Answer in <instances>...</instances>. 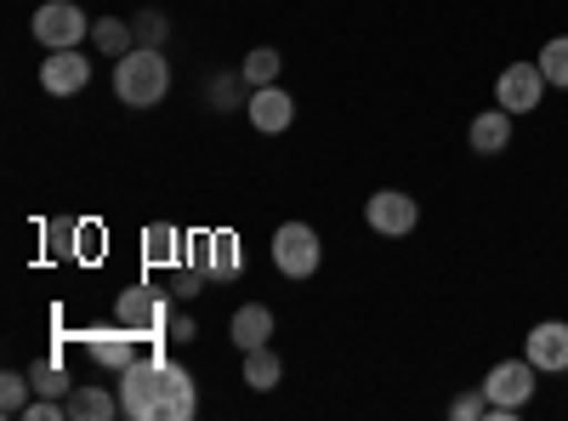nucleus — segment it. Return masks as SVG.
Wrapping results in <instances>:
<instances>
[{
    "mask_svg": "<svg viewBox=\"0 0 568 421\" xmlns=\"http://www.w3.org/2000/svg\"><path fill=\"white\" fill-rule=\"evenodd\" d=\"M114 98L125 109H160L171 98V58L160 46H131L125 58H114Z\"/></svg>",
    "mask_w": 568,
    "mask_h": 421,
    "instance_id": "nucleus-1",
    "label": "nucleus"
},
{
    "mask_svg": "<svg viewBox=\"0 0 568 421\" xmlns=\"http://www.w3.org/2000/svg\"><path fill=\"white\" fill-rule=\"evenodd\" d=\"M160 370H165V353L160 348L120 370V388L114 393H120V410L131 421H160Z\"/></svg>",
    "mask_w": 568,
    "mask_h": 421,
    "instance_id": "nucleus-2",
    "label": "nucleus"
},
{
    "mask_svg": "<svg viewBox=\"0 0 568 421\" xmlns=\"http://www.w3.org/2000/svg\"><path fill=\"white\" fill-rule=\"evenodd\" d=\"M29 34H34V46H45V52H69V46L91 40V18L74 7V0H45V7H34V18H29Z\"/></svg>",
    "mask_w": 568,
    "mask_h": 421,
    "instance_id": "nucleus-3",
    "label": "nucleus"
},
{
    "mask_svg": "<svg viewBox=\"0 0 568 421\" xmlns=\"http://www.w3.org/2000/svg\"><path fill=\"white\" fill-rule=\"evenodd\" d=\"M114 319L142 342H165L171 337V308H165V297L154 285H125L120 302H114Z\"/></svg>",
    "mask_w": 568,
    "mask_h": 421,
    "instance_id": "nucleus-4",
    "label": "nucleus"
},
{
    "mask_svg": "<svg viewBox=\"0 0 568 421\" xmlns=\"http://www.w3.org/2000/svg\"><path fill=\"white\" fill-rule=\"evenodd\" d=\"M318 262H324V240H318L313 222H284L273 233V268L284 279H313Z\"/></svg>",
    "mask_w": 568,
    "mask_h": 421,
    "instance_id": "nucleus-5",
    "label": "nucleus"
},
{
    "mask_svg": "<svg viewBox=\"0 0 568 421\" xmlns=\"http://www.w3.org/2000/svg\"><path fill=\"white\" fill-rule=\"evenodd\" d=\"M187 262H194V268H205V273L216 279V285H222V279H240V268H245L240 233H233V228L194 233V240H187Z\"/></svg>",
    "mask_w": 568,
    "mask_h": 421,
    "instance_id": "nucleus-6",
    "label": "nucleus"
},
{
    "mask_svg": "<svg viewBox=\"0 0 568 421\" xmlns=\"http://www.w3.org/2000/svg\"><path fill=\"white\" fill-rule=\"evenodd\" d=\"M546 69L540 63H506L500 69V80H495V103L506 109V114H535L540 103H546Z\"/></svg>",
    "mask_w": 568,
    "mask_h": 421,
    "instance_id": "nucleus-7",
    "label": "nucleus"
},
{
    "mask_svg": "<svg viewBox=\"0 0 568 421\" xmlns=\"http://www.w3.org/2000/svg\"><path fill=\"white\" fill-rule=\"evenodd\" d=\"M478 388H484V399L500 404V410H524V404L535 399V388H540V370H535L529 359H500Z\"/></svg>",
    "mask_w": 568,
    "mask_h": 421,
    "instance_id": "nucleus-8",
    "label": "nucleus"
},
{
    "mask_svg": "<svg viewBox=\"0 0 568 421\" xmlns=\"http://www.w3.org/2000/svg\"><path fill=\"white\" fill-rule=\"evenodd\" d=\"M364 222L382 233V240H404V233H415V222H420V206L404 189H375L364 200Z\"/></svg>",
    "mask_w": 568,
    "mask_h": 421,
    "instance_id": "nucleus-9",
    "label": "nucleus"
},
{
    "mask_svg": "<svg viewBox=\"0 0 568 421\" xmlns=\"http://www.w3.org/2000/svg\"><path fill=\"white\" fill-rule=\"evenodd\" d=\"M91 86V63L80 58V46H69V52H45L40 63V91L45 98H74V91Z\"/></svg>",
    "mask_w": 568,
    "mask_h": 421,
    "instance_id": "nucleus-10",
    "label": "nucleus"
},
{
    "mask_svg": "<svg viewBox=\"0 0 568 421\" xmlns=\"http://www.w3.org/2000/svg\"><path fill=\"white\" fill-rule=\"evenodd\" d=\"M524 359L540 370V377L568 370V319H540L529 331V342H524Z\"/></svg>",
    "mask_w": 568,
    "mask_h": 421,
    "instance_id": "nucleus-11",
    "label": "nucleus"
},
{
    "mask_svg": "<svg viewBox=\"0 0 568 421\" xmlns=\"http://www.w3.org/2000/svg\"><path fill=\"white\" fill-rule=\"evenodd\" d=\"M245 114H251V126L262 137H278V131H291V120H296V98L284 86H256L245 98Z\"/></svg>",
    "mask_w": 568,
    "mask_h": 421,
    "instance_id": "nucleus-12",
    "label": "nucleus"
},
{
    "mask_svg": "<svg viewBox=\"0 0 568 421\" xmlns=\"http://www.w3.org/2000/svg\"><path fill=\"white\" fill-rule=\"evenodd\" d=\"M80 342H85L91 364H103V370H114V377H120L125 364H136V359H142V353H136V342H142V337H131L125 324H114V331H85Z\"/></svg>",
    "mask_w": 568,
    "mask_h": 421,
    "instance_id": "nucleus-13",
    "label": "nucleus"
},
{
    "mask_svg": "<svg viewBox=\"0 0 568 421\" xmlns=\"http://www.w3.org/2000/svg\"><path fill=\"white\" fill-rule=\"evenodd\" d=\"M194 410H200V388H194V377H187L182 364L165 359V370H160V421H187Z\"/></svg>",
    "mask_w": 568,
    "mask_h": 421,
    "instance_id": "nucleus-14",
    "label": "nucleus"
},
{
    "mask_svg": "<svg viewBox=\"0 0 568 421\" xmlns=\"http://www.w3.org/2000/svg\"><path fill=\"white\" fill-rule=\"evenodd\" d=\"M511 120H517V114H506L500 103H495V109H484L478 120L466 126L471 154H484V160H489V154H506V149H511Z\"/></svg>",
    "mask_w": 568,
    "mask_h": 421,
    "instance_id": "nucleus-15",
    "label": "nucleus"
},
{
    "mask_svg": "<svg viewBox=\"0 0 568 421\" xmlns=\"http://www.w3.org/2000/svg\"><path fill=\"white\" fill-rule=\"evenodd\" d=\"M142 262L149 268H182L187 262V233L171 222H149L142 228Z\"/></svg>",
    "mask_w": 568,
    "mask_h": 421,
    "instance_id": "nucleus-16",
    "label": "nucleus"
},
{
    "mask_svg": "<svg viewBox=\"0 0 568 421\" xmlns=\"http://www.w3.org/2000/svg\"><path fill=\"white\" fill-rule=\"evenodd\" d=\"M63 404H69V421H114V415H125L120 410V393L91 388V382H74V393Z\"/></svg>",
    "mask_w": 568,
    "mask_h": 421,
    "instance_id": "nucleus-17",
    "label": "nucleus"
},
{
    "mask_svg": "<svg viewBox=\"0 0 568 421\" xmlns=\"http://www.w3.org/2000/svg\"><path fill=\"white\" fill-rule=\"evenodd\" d=\"M227 337L240 342V353H251V348L273 342V308H267V302H245L240 313H233V324H227Z\"/></svg>",
    "mask_w": 568,
    "mask_h": 421,
    "instance_id": "nucleus-18",
    "label": "nucleus"
},
{
    "mask_svg": "<svg viewBox=\"0 0 568 421\" xmlns=\"http://www.w3.org/2000/svg\"><path fill=\"white\" fill-rule=\"evenodd\" d=\"M278 382H284V359L273 353V342L251 348V353H245V388H256V393H273Z\"/></svg>",
    "mask_w": 568,
    "mask_h": 421,
    "instance_id": "nucleus-19",
    "label": "nucleus"
},
{
    "mask_svg": "<svg viewBox=\"0 0 568 421\" xmlns=\"http://www.w3.org/2000/svg\"><path fill=\"white\" fill-rule=\"evenodd\" d=\"M91 46H98L103 58H125L131 46H136L131 18H98V23H91Z\"/></svg>",
    "mask_w": 568,
    "mask_h": 421,
    "instance_id": "nucleus-20",
    "label": "nucleus"
},
{
    "mask_svg": "<svg viewBox=\"0 0 568 421\" xmlns=\"http://www.w3.org/2000/svg\"><path fill=\"white\" fill-rule=\"evenodd\" d=\"M29 382H34L40 399H69V393H74V382H69V370H63L58 353H52V359H34V364H29Z\"/></svg>",
    "mask_w": 568,
    "mask_h": 421,
    "instance_id": "nucleus-21",
    "label": "nucleus"
},
{
    "mask_svg": "<svg viewBox=\"0 0 568 421\" xmlns=\"http://www.w3.org/2000/svg\"><path fill=\"white\" fill-rule=\"evenodd\" d=\"M278 69H284V58L273 52V46H256V52H245V63H240V80L256 91V86H278Z\"/></svg>",
    "mask_w": 568,
    "mask_h": 421,
    "instance_id": "nucleus-22",
    "label": "nucleus"
},
{
    "mask_svg": "<svg viewBox=\"0 0 568 421\" xmlns=\"http://www.w3.org/2000/svg\"><path fill=\"white\" fill-rule=\"evenodd\" d=\"M540 69H546V80L557 86V91H568V34H551L546 46H540V58H535Z\"/></svg>",
    "mask_w": 568,
    "mask_h": 421,
    "instance_id": "nucleus-23",
    "label": "nucleus"
},
{
    "mask_svg": "<svg viewBox=\"0 0 568 421\" xmlns=\"http://www.w3.org/2000/svg\"><path fill=\"white\" fill-rule=\"evenodd\" d=\"M29 393H34V382L23 377V370H7V377H0V415H23Z\"/></svg>",
    "mask_w": 568,
    "mask_h": 421,
    "instance_id": "nucleus-24",
    "label": "nucleus"
},
{
    "mask_svg": "<svg viewBox=\"0 0 568 421\" xmlns=\"http://www.w3.org/2000/svg\"><path fill=\"white\" fill-rule=\"evenodd\" d=\"M131 34H136V46H160V52H165V40H171V18L165 12H136L131 18Z\"/></svg>",
    "mask_w": 568,
    "mask_h": 421,
    "instance_id": "nucleus-25",
    "label": "nucleus"
},
{
    "mask_svg": "<svg viewBox=\"0 0 568 421\" xmlns=\"http://www.w3.org/2000/svg\"><path fill=\"white\" fill-rule=\"evenodd\" d=\"M171 273H176L171 285H176V297H182V302H194V297L205 291V279H211V273H205V268H194V262H187V268H171Z\"/></svg>",
    "mask_w": 568,
    "mask_h": 421,
    "instance_id": "nucleus-26",
    "label": "nucleus"
},
{
    "mask_svg": "<svg viewBox=\"0 0 568 421\" xmlns=\"http://www.w3.org/2000/svg\"><path fill=\"white\" fill-rule=\"evenodd\" d=\"M449 415H455V421H484V415H489V399H484V388H478V393H460V399L449 404Z\"/></svg>",
    "mask_w": 568,
    "mask_h": 421,
    "instance_id": "nucleus-27",
    "label": "nucleus"
},
{
    "mask_svg": "<svg viewBox=\"0 0 568 421\" xmlns=\"http://www.w3.org/2000/svg\"><path fill=\"white\" fill-rule=\"evenodd\" d=\"M211 103H216V114H222V109H240V80H233V74L211 80Z\"/></svg>",
    "mask_w": 568,
    "mask_h": 421,
    "instance_id": "nucleus-28",
    "label": "nucleus"
},
{
    "mask_svg": "<svg viewBox=\"0 0 568 421\" xmlns=\"http://www.w3.org/2000/svg\"><path fill=\"white\" fill-rule=\"evenodd\" d=\"M98 240H103V228H98V222H80V257H85V262H98V257H103Z\"/></svg>",
    "mask_w": 568,
    "mask_h": 421,
    "instance_id": "nucleus-29",
    "label": "nucleus"
},
{
    "mask_svg": "<svg viewBox=\"0 0 568 421\" xmlns=\"http://www.w3.org/2000/svg\"><path fill=\"white\" fill-rule=\"evenodd\" d=\"M194 337H200V324L187 319V313H176V319H171V342H194Z\"/></svg>",
    "mask_w": 568,
    "mask_h": 421,
    "instance_id": "nucleus-30",
    "label": "nucleus"
}]
</instances>
